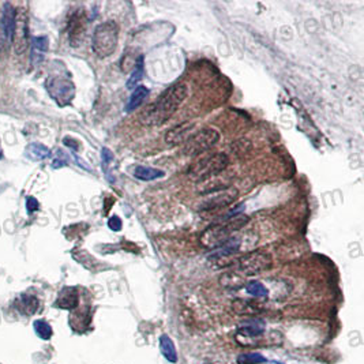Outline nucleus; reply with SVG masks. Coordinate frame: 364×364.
I'll use <instances>...</instances> for the list:
<instances>
[{"mask_svg": "<svg viewBox=\"0 0 364 364\" xmlns=\"http://www.w3.org/2000/svg\"><path fill=\"white\" fill-rule=\"evenodd\" d=\"M187 85H172L168 90H165L160 98L149 107L142 115V123L149 127H160L165 124L175 115L179 107L187 98Z\"/></svg>", "mask_w": 364, "mask_h": 364, "instance_id": "f257e3e1", "label": "nucleus"}, {"mask_svg": "<svg viewBox=\"0 0 364 364\" xmlns=\"http://www.w3.org/2000/svg\"><path fill=\"white\" fill-rule=\"evenodd\" d=\"M248 223V217L243 216V214H237V216L225 217L224 221L213 224L212 227H209L200 236V244L205 248H214L221 247L223 244H225L229 239H232V235L237 232L239 229H241L244 225Z\"/></svg>", "mask_w": 364, "mask_h": 364, "instance_id": "f03ea898", "label": "nucleus"}, {"mask_svg": "<svg viewBox=\"0 0 364 364\" xmlns=\"http://www.w3.org/2000/svg\"><path fill=\"white\" fill-rule=\"evenodd\" d=\"M228 164L229 158L224 153L209 154L206 157H202L188 168L187 176L195 183H205L216 177L218 173L224 172Z\"/></svg>", "mask_w": 364, "mask_h": 364, "instance_id": "7ed1b4c3", "label": "nucleus"}, {"mask_svg": "<svg viewBox=\"0 0 364 364\" xmlns=\"http://www.w3.org/2000/svg\"><path fill=\"white\" fill-rule=\"evenodd\" d=\"M119 44V26L115 21H105L94 29L92 37L93 52L101 59L111 56Z\"/></svg>", "mask_w": 364, "mask_h": 364, "instance_id": "20e7f679", "label": "nucleus"}, {"mask_svg": "<svg viewBox=\"0 0 364 364\" xmlns=\"http://www.w3.org/2000/svg\"><path fill=\"white\" fill-rule=\"evenodd\" d=\"M220 134L214 128H204L190 135L183 145V154L187 157H196L208 152L218 142Z\"/></svg>", "mask_w": 364, "mask_h": 364, "instance_id": "39448f33", "label": "nucleus"}, {"mask_svg": "<svg viewBox=\"0 0 364 364\" xmlns=\"http://www.w3.org/2000/svg\"><path fill=\"white\" fill-rule=\"evenodd\" d=\"M272 268V256L270 254L262 250L251 251L241 256L239 259V272H241L244 276H255L259 273L269 270Z\"/></svg>", "mask_w": 364, "mask_h": 364, "instance_id": "423d86ee", "label": "nucleus"}, {"mask_svg": "<svg viewBox=\"0 0 364 364\" xmlns=\"http://www.w3.org/2000/svg\"><path fill=\"white\" fill-rule=\"evenodd\" d=\"M47 90L51 94L53 100L56 101L57 104L64 107V105L70 104L75 96V88L70 79L66 78H60V76H55V78H49L47 80Z\"/></svg>", "mask_w": 364, "mask_h": 364, "instance_id": "0eeeda50", "label": "nucleus"}, {"mask_svg": "<svg viewBox=\"0 0 364 364\" xmlns=\"http://www.w3.org/2000/svg\"><path fill=\"white\" fill-rule=\"evenodd\" d=\"M15 32V11L10 3L4 4L3 14L0 19V48L7 47L12 41Z\"/></svg>", "mask_w": 364, "mask_h": 364, "instance_id": "6e6552de", "label": "nucleus"}, {"mask_svg": "<svg viewBox=\"0 0 364 364\" xmlns=\"http://www.w3.org/2000/svg\"><path fill=\"white\" fill-rule=\"evenodd\" d=\"M237 196H239V191L236 188L229 187L227 190L220 191L216 195L208 198L204 204L200 205V210H216V209L227 208L237 199Z\"/></svg>", "mask_w": 364, "mask_h": 364, "instance_id": "1a4fd4ad", "label": "nucleus"}, {"mask_svg": "<svg viewBox=\"0 0 364 364\" xmlns=\"http://www.w3.org/2000/svg\"><path fill=\"white\" fill-rule=\"evenodd\" d=\"M85 28H86V18H85V12L84 10H78V12H75L74 15L71 16L70 19V24H68V36H70V41L71 44L75 47V45H79L80 40H82V36L85 33Z\"/></svg>", "mask_w": 364, "mask_h": 364, "instance_id": "9d476101", "label": "nucleus"}, {"mask_svg": "<svg viewBox=\"0 0 364 364\" xmlns=\"http://www.w3.org/2000/svg\"><path fill=\"white\" fill-rule=\"evenodd\" d=\"M194 128V123H181L176 127H173L172 130H169L165 135V142L168 146H177V145L184 144L187 138L190 136V132Z\"/></svg>", "mask_w": 364, "mask_h": 364, "instance_id": "9b49d317", "label": "nucleus"}, {"mask_svg": "<svg viewBox=\"0 0 364 364\" xmlns=\"http://www.w3.org/2000/svg\"><path fill=\"white\" fill-rule=\"evenodd\" d=\"M79 297H78V291L74 287H66L60 291L57 296L56 306L63 310H74L78 306Z\"/></svg>", "mask_w": 364, "mask_h": 364, "instance_id": "f8f14e48", "label": "nucleus"}, {"mask_svg": "<svg viewBox=\"0 0 364 364\" xmlns=\"http://www.w3.org/2000/svg\"><path fill=\"white\" fill-rule=\"evenodd\" d=\"M265 332V322L260 319H247L241 322L237 333L247 337H258L264 334Z\"/></svg>", "mask_w": 364, "mask_h": 364, "instance_id": "ddd939ff", "label": "nucleus"}, {"mask_svg": "<svg viewBox=\"0 0 364 364\" xmlns=\"http://www.w3.org/2000/svg\"><path fill=\"white\" fill-rule=\"evenodd\" d=\"M132 175L136 179L144 181H152L156 179L165 176L164 171L156 168H150V167H144V165H136L135 168L132 169Z\"/></svg>", "mask_w": 364, "mask_h": 364, "instance_id": "4468645a", "label": "nucleus"}, {"mask_svg": "<svg viewBox=\"0 0 364 364\" xmlns=\"http://www.w3.org/2000/svg\"><path fill=\"white\" fill-rule=\"evenodd\" d=\"M148 96L149 89L146 88V86H144V85H138V86L134 89L131 97H130V100H128L127 105H126V111H127V112H132L134 109L139 108L140 105L145 103V100L148 98Z\"/></svg>", "mask_w": 364, "mask_h": 364, "instance_id": "2eb2a0df", "label": "nucleus"}, {"mask_svg": "<svg viewBox=\"0 0 364 364\" xmlns=\"http://www.w3.org/2000/svg\"><path fill=\"white\" fill-rule=\"evenodd\" d=\"M160 351L161 355L165 357V360H168L169 363L175 364L177 361V352L176 347L173 344L172 338L167 334H163L160 337Z\"/></svg>", "mask_w": 364, "mask_h": 364, "instance_id": "dca6fc26", "label": "nucleus"}, {"mask_svg": "<svg viewBox=\"0 0 364 364\" xmlns=\"http://www.w3.org/2000/svg\"><path fill=\"white\" fill-rule=\"evenodd\" d=\"M15 304L19 312L25 314V315H33L37 311V308H38L37 297L30 296V295H21Z\"/></svg>", "mask_w": 364, "mask_h": 364, "instance_id": "f3484780", "label": "nucleus"}, {"mask_svg": "<svg viewBox=\"0 0 364 364\" xmlns=\"http://www.w3.org/2000/svg\"><path fill=\"white\" fill-rule=\"evenodd\" d=\"M48 51V37H34L32 47V62L38 63L44 59V53Z\"/></svg>", "mask_w": 364, "mask_h": 364, "instance_id": "a211bd4d", "label": "nucleus"}, {"mask_svg": "<svg viewBox=\"0 0 364 364\" xmlns=\"http://www.w3.org/2000/svg\"><path fill=\"white\" fill-rule=\"evenodd\" d=\"M25 154L28 158L34 161H40V160H45L51 156V150H49L47 146L41 144H30L25 150Z\"/></svg>", "mask_w": 364, "mask_h": 364, "instance_id": "6ab92c4d", "label": "nucleus"}, {"mask_svg": "<svg viewBox=\"0 0 364 364\" xmlns=\"http://www.w3.org/2000/svg\"><path fill=\"white\" fill-rule=\"evenodd\" d=\"M142 78H144V57L139 56L138 62L135 63V68H134L131 76H130V79L127 80V88L135 89Z\"/></svg>", "mask_w": 364, "mask_h": 364, "instance_id": "aec40b11", "label": "nucleus"}, {"mask_svg": "<svg viewBox=\"0 0 364 364\" xmlns=\"http://www.w3.org/2000/svg\"><path fill=\"white\" fill-rule=\"evenodd\" d=\"M33 328H34V332L41 340H49L52 337V328L48 322H45L43 319H37L33 322Z\"/></svg>", "mask_w": 364, "mask_h": 364, "instance_id": "412c9836", "label": "nucleus"}, {"mask_svg": "<svg viewBox=\"0 0 364 364\" xmlns=\"http://www.w3.org/2000/svg\"><path fill=\"white\" fill-rule=\"evenodd\" d=\"M268 359L260 355L258 352H250V353H241L236 359L237 364H260L266 363Z\"/></svg>", "mask_w": 364, "mask_h": 364, "instance_id": "4be33fe9", "label": "nucleus"}, {"mask_svg": "<svg viewBox=\"0 0 364 364\" xmlns=\"http://www.w3.org/2000/svg\"><path fill=\"white\" fill-rule=\"evenodd\" d=\"M246 291L248 295H251L254 297H268L269 291L266 289L264 284H260L259 281H250L246 285Z\"/></svg>", "mask_w": 364, "mask_h": 364, "instance_id": "5701e85b", "label": "nucleus"}, {"mask_svg": "<svg viewBox=\"0 0 364 364\" xmlns=\"http://www.w3.org/2000/svg\"><path fill=\"white\" fill-rule=\"evenodd\" d=\"M101 161H103V168H104V171L107 172L109 164L113 161V154L109 149L104 148L101 150Z\"/></svg>", "mask_w": 364, "mask_h": 364, "instance_id": "b1692460", "label": "nucleus"}, {"mask_svg": "<svg viewBox=\"0 0 364 364\" xmlns=\"http://www.w3.org/2000/svg\"><path fill=\"white\" fill-rule=\"evenodd\" d=\"M108 227L109 229H112L115 232H119L122 229V220L117 216H112L108 221Z\"/></svg>", "mask_w": 364, "mask_h": 364, "instance_id": "393cba45", "label": "nucleus"}, {"mask_svg": "<svg viewBox=\"0 0 364 364\" xmlns=\"http://www.w3.org/2000/svg\"><path fill=\"white\" fill-rule=\"evenodd\" d=\"M26 208H28L29 213H33V212H36V210H38V208H40V204H38V200H37L36 198L29 196L28 199H26Z\"/></svg>", "mask_w": 364, "mask_h": 364, "instance_id": "a878e982", "label": "nucleus"}, {"mask_svg": "<svg viewBox=\"0 0 364 364\" xmlns=\"http://www.w3.org/2000/svg\"><path fill=\"white\" fill-rule=\"evenodd\" d=\"M63 142H64V145H66V146H70V148H72L74 150H76V149H78V144H72L74 140H72L71 138H64Z\"/></svg>", "mask_w": 364, "mask_h": 364, "instance_id": "bb28decb", "label": "nucleus"}]
</instances>
